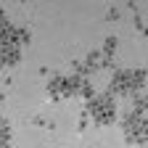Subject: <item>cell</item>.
Segmentation results:
<instances>
[{"label":"cell","instance_id":"1","mask_svg":"<svg viewBox=\"0 0 148 148\" xmlns=\"http://www.w3.org/2000/svg\"><path fill=\"white\" fill-rule=\"evenodd\" d=\"M87 114L92 116V122L95 124H111L116 122V101L108 95H95L87 101Z\"/></svg>","mask_w":148,"mask_h":148},{"label":"cell","instance_id":"2","mask_svg":"<svg viewBox=\"0 0 148 148\" xmlns=\"http://www.w3.org/2000/svg\"><path fill=\"white\" fill-rule=\"evenodd\" d=\"M108 18H111V21H114V18H119V11H116V8H111V11H108Z\"/></svg>","mask_w":148,"mask_h":148}]
</instances>
